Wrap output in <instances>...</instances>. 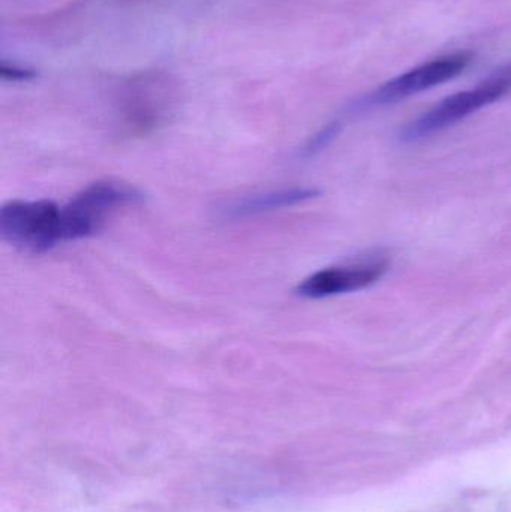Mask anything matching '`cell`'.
Segmentation results:
<instances>
[{
    "label": "cell",
    "mask_w": 511,
    "mask_h": 512,
    "mask_svg": "<svg viewBox=\"0 0 511 512\" xmlns=\"http://www.w3.org/2000/svg\"><path fill=\"white\" fill-rule=\"evenodd\" d=\"M179 99V84L167 72H138L117 87V117L128 134H152L170 122Z\"/></svg>",
    "instance_id": "1"
},
{
    "label": "cell",
    "mask_w": 511,
    "mask_h": 512,
    "mask_svg": "<svg viewBox=\"0 0 511 512\" xmlns=\"http://www.w3.org/2000/svg\"><path fill=\"white\" fill-rule=\"evenodd\" d=\"M144 198L143 191L120 180H98L86 186L60 207L63 243L95 236L117 210L137 206Z\"/></svg>",
    "instance_id": "2"
},
{
    "label": "cell",
    "mask_w": 511,
    "mask_h": 512,
    "mask_svg": "<svg viewBox=\"0 0 511 512\" xmlns=\"http://www.w3.org/2000/svg\"><path fill=\"white\" fill-rule=\"evenodd\" d=\"M3 242L27 254L41 255L62 245L60 207L53 201H9L0 209Z\"/></svg>",
    "instance_id": "3"
},
{
    "label": "cell",
    "mask_w": 511,
    "mask_h": 512,
    "mask_svg": "<svg viewBox=\"0 0 511 512\" xmlns=\"http://www.w3.org/2000/svg\"><path fill=\"white\" fill-rule=\"evenodd\" d=\"M511 90V65L500 69L488 80L474 89L456 93L443 99L440 104L426 111L419 119L411 122L402 132L405 141H417L443 131L465 117L482 110L486 105L494 104Z\"/></svg>",
    "instance_id": "4"
},
{
    "label": "cell",
    "mask_w": 511,
    "mask_h": 512,
    "mask_svg": "<svg viewBox=\"0 0 511 512\" xmlns=\"http://www.w3.org/2000/svg\"><path fill=\"white\" fill-rule=\"evenodd\" d=\"M473 60V54L468 51L449 54L440 59L431 60L425 65L417 66L381 86L371 101L374 104H395L402 99L410 98L417 93L425 92L432 87L440 86L446 81L453 80L465 71Z\"/></svg>",
    "instance_id": "5"
},
{
    "label": "cell",
    "mask_w": 511,
    "mask_h": 512,
    "mask_svg": "<svg viewBox=\"0 0 511 512\" xmlns=\"http://www.w3.org/2000/svg\"><path fill=\"white\" fill-rule=\"evenodd\" d=\"M387 267L389 265L383 259H371L356 264L323 268L299 283L296 294L309 300H320L360 291L377 283L386 274Z\"/></svg>",
    "instance_id": "6"
},
{
    "label": "cell",
    "mask_w": 511,
    "mask_h": 512,
    "mask_svg": "<svg viewBox=\"0 0 511 512\" xmlns=\"http://www.w3.org/2000/svg\"><path fill=\"white\" fill-rule=\"evenodd\" d=\"M320 194L321 192L315 188H285L249 195V197L239 198V200L222 207L221 216L230 221L255 218V216L267 215V213L308 203V201L320 197Z\"/></svg>",
    "instance_id": "7"
},
{
    "label": "cell",
    "mask_w": 511,
    "mask_h": 512,
    "mask_svg": "<svg viewBox=\"0 0 511 512\" xmlns=\"http://www.w3.org/2000/svg\"><path fill=\"white\" fill-rule=\"evenodd\" d=\"M341 131V126L339 123L333 122L329 123V125L324 126L320 132L314 135L308 143L305 144L302 150H300V158L309 159L314 158L318 153L323 152L333 140H335L336 135Z\"/></svg>",
    "instance_id": "8"
},
{
    "label": "cell",
    "mask_w": 511,
    "mask_h": 512,
    "mask_svg": "<svg viewBox=\"0 0 511 512\" xmlns=\"http://www.w3.org/2000/svg\"><path fill=\"white\" fill-rule=\"evenodd\" d=\"M0 75H2L3 80L29 81L35 77V72H33L32 69L21 68V66L2 63V66H0Z\"/></svg>",
    "instance_id": "9"
}]
</instances>
